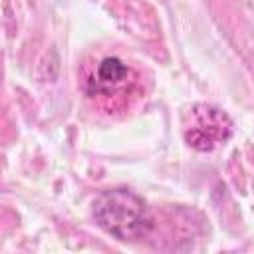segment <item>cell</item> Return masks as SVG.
<instances>
[{
  "mask_svg": "<svg viewBox=\"0 0 254 254\" xmlns=\"http://www.w3.org/2000/svg\"><path fill=\"white\" fill-rule=\"evenodd\" d=\"M95 222L117 240L135 242L153 228V216L141 196L127 189L103 190L93 200Z\"/></svg>",
  "mask_w": 254,
  "mask_h": 254,
  "instance_id": "1",
  "label": "cell"
},
{
  "mask_svg": "<svg viewBox=\"0 0 254 254\" xmlns=\"http://www.w3.org/2000/svg\"><path fill=\"white\" fill-rule=\"evenodd\" d=\"M232 131L234 123L228 113L208 103L192 105L183 119V137L187 145L200 153H208L224 145Z\"/></svg>",
  "mask_w": 254,
  "mask_h": 254,
  "instance_id": "2",
  "label": "cell"
},
{
  "mask_svg": "<svg viewBox=\"0 0 254 254\" xmlns=\"http://www.w3.org/2000/svg\"><path fill=\"white\" fill-rule=\"evenodd\" d=\"M135 85L133 69L115 56L101 58L83 79V91L95 101L123 103Z\"/></svg>",
  "mask_w": 254,
  "mask_h": 254,
  "instance_id": "3",
  "label": "cell"
}]
</instances>
